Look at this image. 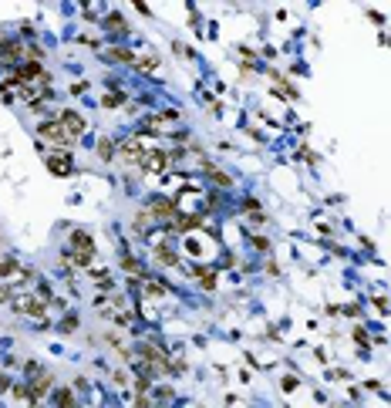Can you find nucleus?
Here are the masks:
<instances>
[{
    "label": "nucleus",
    "instance_id": "obj_1",
    "mask_svg": "<svg viewBox=\"0 0 391 408\" xmlns=\"http://www.w3.org/2000/svg\"><path fill=\"white\" fill-rule=\"evenodd\" d=\"M37 132H41V139H47V142H57V145H71V142H74V135H71L68 128L61 125V122H44L41 128H37Z\"/></svg>",
    "mask_w": 391,
    "mask_h": 408
},
{
    "label": "nucleus",
    "instance_id": "obj_2",
    "mask_svg": "<svg viewBox=\"0 0 391 408\" xmlns=\"http://www.w3.org/2000/svg\"><path fill=\"white\" fill-rule=\"evenodd\" d=\"M122 159H125V162H142V159H145L142 139H125L122 142Z\"/></svg>",
    "mask_w": 391,
    "mask_h": 408
},
{
    "label": "nucleus",
    "instance_id": "obj_3",
    "mask_svg": "<svg viewBox=\"0 0 391 408\" xmlns=\"http://www.w3.org/2000/svg\"><path fill=\"white\" fill-rule=\"evenodd\" d=\"M57 122L68 128L71 135H81V132H84V118L78 112H61V115H57Z\"/></svg>",
    "mask_w": 391,
    "mask_h": 408
},
{
    "label": "nucleus",
    "instance_id": "obj_4",
    "mask_svg": "<svg viewBox=\"0 0 391 408\" xmlns=\"http://www.w3.org/2000/svg\"><path fill=\"white\" fill-rule=\"evenodd\" d=\"M51 385H54V378H51V375H47V371H41V375H37V378L30 381V398H34V402H37V398H41V395H47V392H51Z\"/></svg>",
    "mask_w": 391,
    "mask_h": 408
},
{
    "label": "nucleus",
    "instance_id": "obj_5",
    "mask_svg": "<svg viewBox=\"0 0 391 408\" xmlns=\"http://www.w3.org/2000/svg\"><path fill=\"white\" fill-rule=\"evenodd\" d=\"M47 169L54 172V176H68L71 172V159L68 155H47Z\"/></svg>",
    "mask_w": 391,
    "mask_h": 408
},
{
    "label": "nucleus",
    "instance_id": "obj_6",
    "mask_svg": "<svg viewBox=\"0 0 391 408\" xmlns=\"http://www.w3.org/2000/svg\"><path fill=\"white\" fill-rule=\"evenodd\" d=\"M71 243H74V250H78V253L95 256V246H91V236H88V233H81V229H78V233H71Z\"/></svg>",
    "mask_w": 391,
    "mask_h": 408
},
{
    "label": "nucleus",
    "instance_id": "obj_7",
    "mask_svg": "<svg viewBox=\"0 0 391 408\" xmlns=\"http://www.w3.org/2000/svg\"><path fill=\"white\" fill-rule=\"evenodd\" d=\"M142 162H145V169H149V172H162V169L169 166V159H166L162 152H149Z\"/></svg>",
    "mask_w": 391,
    "mask_h": 408
},
{
    "label": "nucleus",
    "instance_id": "obj_8",
    "mask_svg": "<svg viewBox=\"0 0 391 408\" xmlns=\"http://www.w3.org/2000/svg\"><path fill=\"white\" fill-rule=\"evenodd\" d=\"M54 402H57V408H74V395L68 388H61V392H54Z\"/></svg>",
    "mask_w": 391,
    "mask_h": 408
},
{
    "label": "nucleus",
    "instance_id": "obj_9",
    "mask_svg": "<svg viewBox=\"0 0 391 408\" xmlns=\"http://www.w3.org/2000/svg\"><path fill=\"white\" fill-rule=\"evenodd\" d=\"M149 226H152V212L145 209V212H139V216H135V229H149Z\"/></svg>",
    "mask_w": 391,
    "mask_h": 408
},
{
    "label": "nucleus",
    "instance_id": "obj_10",
    "mask_svg": "<svg viewBox=\"0 0 391 408\" xmlns=\"http://www.w3.org/2000/svg\"><path fill=\"white\" fill-rule=\"evenodd\" d=\"M98 155H101L105 162H108V159L115 155V149H112V142H108V139H101V145H98Z\"/></svg>",
    "mask_w": 391,
    "mask_h": 408
},
{
    "label": "nucleus",
    "instance_id": "obj_11",
    "mask_svg": "<svg viewBox=\"0 0 391 408\" xmlns=\"http://www.w3.org/2000/svg\"><path fill=\"white\" fill-rule=\"evenodd\" d=\"M108 27H112V30H125V20H122L118 14H112V17H108Z\"/></svg>",
    "mask_w": 391,
    "mask_h": 408
},
{
    "label": "nucleus",
    "instance_id": "obj_12",
    "mask_svg": "<svg viewBox=\"0 0 391 408\" xmlns=\"http://www.w3.org/2000/svg\"><path fill=\"white\" fill-rule=\"evenodd\" d=\"M159 260H162V263H176V253H169V250H162V246H159Z\"/></svg>",
    "mask_w": 391,
    "mask_h": 408
},
{
    "label": "nucleus",
    "instance_id": "obj_13",
    "mask_svg": "<svg viewBox=\"0 0 391 408\" xmlns=\"http://www.w3.org/2000/svg\"><path fill=\"white\" fill-rule=\"evenodd\" d=\"M7 273H14V260H0V277H7Z\"/></svg>",
    "mask_w": 391,
    "mask_h": 408
},
{
    "label": "nucleus",
    "instance_id": "obj_14",
    "mask_svg": "<svg viewBox=\"0 0 391 408\" xmlns=\"http://www.w3.org/2000/svg\"><path fill=\"white\" fill-rule=\"evenodd\" d=\"M212 179H216L219 186H229V176H223V172H212Z\"/></svg>",
    "mask_w": 391,
    "mask_h": 408
},
{
    "label": "nucleus",
    "instance_id": "obj_15",
    "mask_svg": "<svg viewBox=\"0 0 391 408\" xmlns=\"http://www.w3.org/2000/svg\"><path fill=\"white\" fill-rule=\"evenodd\" d=\"M139 68H145V71H152V68H155V57H145V61H139Z\"/></svg>",
    "mask_w": 391,
    "mask_h": 408
},
{
    "label": "nucleus",
    "instance_id": "obj_16",
    "mask_svg": "<svg viewBox=\"0 0 391 408\" xmlns=\"http://www.w3.org/2000/svg\"><path fill=\"white\" fill-rule=\"evenodd\" d=\"M118 101H122V95H105V105H108V108H112V105H118Z\"/></svg>",
    "mask_w": 391,
    "mask_h": 408
},
{
    "label": "nucleus",
    "instance_id": "obj_17",
    "mask_svg": "<svg viewBox=\"0 0 391 408\" xmlns=\"http://www.w3.org/2000/svg\"><path fill=\"white\" fill-rule=\"evenodd\" d=\"M61 327H64V331H74V327H78V321H74V317H64V324H61Z\"/></svg>",
    "mask_w": 391,
    "mask_h": 408
}]
</instances>
